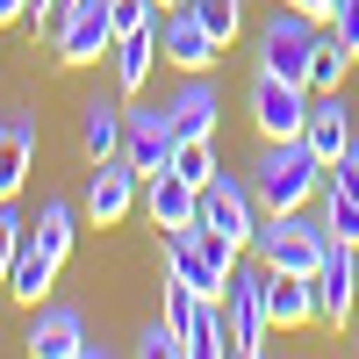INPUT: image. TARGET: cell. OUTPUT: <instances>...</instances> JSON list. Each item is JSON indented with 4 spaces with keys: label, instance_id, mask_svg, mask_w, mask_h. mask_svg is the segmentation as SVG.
<instances>
[{
    "label": "cell",
    "instance_id": "6da1fadb",
    "mask_svg": "<svg viewBox=\"0 0 359 359\" xmlns=\"http://www.w3.org/2000/svg\"><path fill=\"white\" fill-rule=\"evenodd\" d=\"M252 194H259L266 216H280V208H309V201H323V158L309 151L302 137L266 144L259 165H252Z\"/></svg>",
    "mask_w": 359,
    "mask_h": 359
},
{
    "label": "cell",
    "instance_id": "7a4b0ae2",
    "mask_svg": "<svg viewBox=\"0 0 359 359\" xmlns=\"http://www.w3.org/2000/svg\"><path fill=\"white\" fill-rule=\"evenodd\" d=\"M323 252H331V230H323V216H309V208H280V216H266V223L252 230V259H266L273 273L316 280Z\"/></svg>",
    "mask_w": 359,
    "mask_h": 359
},
{
    "label": "cell",
    "instance_id": "3957f363",
    "mask_svg": "<svg viewBox=\"0 0 359 359\" xmlns=\"http://www.w3.org/2000/svg\"><path fill=\"white\" fill-rule=\"evenodd\" d=\"M237 252L230 237H216V230H201V223H187V230H165V273H180L194 294H216L223 302V287H230V273H237Z\"/></svg>",
    "mask_w": 359,
    "mask_h": 359
},
{
    "label": "cell",
    "instance_id": "277c9868",
    "mask_svg": "<svg viewBox=\"0 0 359 359\" xmlns=\"http://www.w3.org/2000/svg\"><path fill=\"white\" fill-rule=\"evenodd\" d=\"M316 43H323V22L316 15H302V8L266 15V29H259V72H280V79H302L309 86Z\"/></svg>",
    "mask_w": 359,
    "mask_h": 359
},
{
    "label": "cell",
    "instance_id": "5b68a950",
    "mask_svg": "<svg viewBox=\"0 0 359 359\" xmlns=\"http://www.w3.org/2000/svg\"><path fill=\"white\" fill-rule=\"evenodd\" d=\"M259 194H252V180H237V172H208L201 180V230H216V237H230L237 252H252V230H259Z\"/></svg>",
    "mask_w": 359,
    "mask_h": 359
},
{
    "label": "cell",
    "instance_id": "8992f818",
    "mask_svg": "<svg viewBox=\"0 0 359 359\" xmlns=\"http://www.w3.org/2000/svg\"><path fill=\"white\" fill-rule=\"evenodd\" d=\"M223 309H230V338H237L245 359L273 352V323H266V259H252V266H237V273H230Z\"/></svg>",
    "mask_w": 359,
    "mask_h": 359
},
{
    "label": "cell",
    "instance_id": "52a82bcc",
    "mask_svg": "<svg viewBox=\"0 0 359 359\" xmlns=\"http://www.w3.org/2000/svg\"><path fill=\"white\" fill-rule=\"evenodd\" d=\"M50 43H57V65H94V57H108V50H115V15H108V0H65Z\"/></svg>",
    "mask_w": 359,
    "mask_h": 359
},
{
    "label": "cell",
    "instance_id": "ba28073f",
    "mask_svg": "<svg viewBox=\"0 0 359 359\" xmlns=\"http://www.w3.org/2000/svg\"><path fill=\"white\" fill-rule=\"evenodd\" d=\"M309 86L302 79H280V72H259L252 79V123H259V137L266 144H280V137H302V123H309Z\"/></svg>",
    "mask_w": 359,
    "mask_h": 359
},
{
    "label": "cell",
    "instance_id": "9c48e42d",
    "mask_svg": "<svg viewBox=\"0 0 359 359\" xmlns=\"http://www.w3.org/2000/svg\"><path fill=\"white\" fill-rule=\"evenodd\" d=\"M316 323H331V331H345L352 309H359V245H338L331 237V252H323L316 266Z\"/></svg>",
    "mask_w": 359,
    "mask_h": 359
},
{
    "label": "cell",
    "instance_id": "30bf717a",
    "mask_svg": "<svg viewBox=\"0 0 359 359\" xmlns=\"http://www.w3.org/2000/svg\"><path fill=\"white\" fill-rule=\"evenodd\" d=\"M137 187H144V172L130 165V158H94V172H86V223H101V230H115L137 208Z\"/></svg>",
    "mask_w": 359,
    "mask_h": 359
},
{
    "label": "cell",
    "instance_id": "8fae6325",
    "mask_svg": "<svg viewBox=\"0 0 359 359\" xmlns=\"http://www.w3.org/2000/svg\"><path fill=\"white\" fill-rule=\"evenodd\" d=\"M158 50H165V65H172V72H208V65L223 57V43L208 36V22L187 8V0L158 15Z\"/></svg>",
    "mask_w": 359,
    "mask_h": 359
},
{
    "label": "cell",
    "instance_id": "7c38bea8",
    "mask_svg": "<svg viewBox=\"0 0 359 359\" xmlns=\"http://www.w3.org/2000/svg\"><path fill=\"white\" fill-rule=\"evenodd\" d=\"M172 151H180V130H172V115H165V108H130V115H123V158H130L144 180L165 172Z\"/></svg>",
    "mask_w": 359,
    "mask_h": 359
},
{
    "label": "cell",
    "instance_id": "4fadbf2b",
    "mask_svg": "<svg viewBox=\"0 0 359 359\" xmlns=\"http://www.w3.org/2000/svg\"><path fill=\"white\" fill-rule=\"evenodd\" d=\"M352 137H359V115L345 108V94H316L309 101V123H302V144L323 158V172H331L338 158H352Z\"/></svg>",
    "mask_w": 359,
    "mask_h": 359
},
{
    "label": "cell",
    "instance_id": "5bb4252c",
    "mask_svg": "<svg viewBox=\"0 0 359 359\" xmlns=\"http://www.w3.org/2000/svg\"><path fill=\"white\" fill-rule=\"evenodd\" d=\"M36 359H79L86 352V316L72 302H36L29 309V338H22Z\"/></svg>",
    "mask_w": 359,
    "mask_h": 359
},
{
    "label": "cell",
    "instance_id": "9a60e30c",
    "mask_svg": "<svg viewBox=\"0 0 359 359\" xmlns=\"http://www.w3.org/2000/svg\"><path fill=\"white\" fill-rule=\"evenodd\" d=\"M144 216H151V230H187V223H201V187L165 165L144 180Z\"/></svg>",
    "mask_w": 359,
    "mask_h": 359
},
{
    "label": "cell",
    "instance_id": "2e32d148",
    "mask_svg": "<svg viewBox=\"0 0 359 359\" xmlns=\"http://www.w3.org/2000/svg\"><path fill=\"white\" fill-rule=\"evenodd\" d=\"M165 115H172L180 144L216 137V115H223V101H216V79H208V72H187V79H180V94L165 101Z\"/></svg>",
    "mask_w": 359,
    "mask_h": 359
},
{
    "label": "cell",
    "instance_id": "e0dca14e",
    "mask_svg": "<svg viewBox=\"0 0 359 359\" xmlns=\"http://www.w3.org/2000/svg\"><path fill=\"white\" fill-rule=\"evenodd\" d=\"M266 323H273V331H302V323H316V287L302 273H273V266H266Z\"/></svg>",
    "mask_w": 359,
    "mask_h": 359
},
{
    "label": "cell",
    "instance_id": "ac0fdd59",
    "mask_svg": "<svg viewBox=\"0 0 359 359\" xmlns=\"http://www.w3.org/2000/svg\"><path fill=\"white\" fill-rule=\"evenodd\" d=\"M115 86H123V94H144V79H151V65H158V22L151 29H123V36H115Z\"/></svg>",
    "mask_w": 359,
    "mask_h": 359
},
{
    "label": "cell",
    "instance_id": "d6986e66",
    "mask_svg": "<svg viewBox=\"0 0 359 359\" xmlns=\"http://www.w3.org/2000/svg\"><path fill=\"white\" fill-rule=\"evenodd\" d=\"M29 165H36V123L8 115V137H0V201H15L29 187Z\"/></svg>",
    "mask_w": 359,
    "mask_h": 359
},
{
    "label": "cell",
    "instance_id": "ffe728a7",
    "mask_svg": "<svg viewBox=\"0 0 359 359\" xmlns=\"http://www.w3.org/2000/svg\"><path fill=\"white\" fill-rule=\"evenodd\" d=\"M57 266H65V259H57V252H43L36 237H29V245H22V259H15V273H8V302L36 309L43 294H50V280H57Z\"/></svg>",
    "mask_w": 359,
    "mask_h": 359
},
{
    "label": "cell",
    "instance_id": "44dd1931",
    "mask_svg": "<svg viewBox=\"0 0 359 359\" xmlns=\"http://www.w3.org/2000/svg\"><path fill=\"white\" fill-rule=\"evenodd\" d=\"M123 115L130 108H115V101H86V123H79L86 158H123Z\"/></svg>",
    "mask_w": 359,
    "mask_h": 359
},
{
    "label": "cell",
    "instance_id": "7402d4cb",
    "mask_svg": "<svg viewBox=\"0 0 359 359\" xmlns=\"http://www.w3.org/2000/svg\"><path fill=\"white\" fill-rule=\"evenodd\" d=\"M29 237H36L43 252L72 259V245H79V208H72V201H43V216L29 223Z\"/></svg>",
    "mask_w": 359,
    "mask_h": 359
},
{
    "label": "cell",
    "instance_id": "603a6c76",
    "mask_svg": "<svg viewBox=\"0 0 359 359\" xmlns=\"http://www.w3.org/2000/svg\"><path fill=\"white\" fill-rule=\"evenodd\" d=\"M352 57L359 50H345L331 29H323V43H316V65H309V94H338L345 86V72H352Z\"/></svg>",
    "mask_w": 359,
    "mask_h": 359
},
{
    "label": "cell",
    "instance_id": "cb8c5ba5",
    "mask_svg": "<svg viewBox=\"0 0 359 359\" xmlns=\"http://www.w3.org/2000/svg\"><path fill=\"white\" fill-rule=\"evenodd\" d=\"M187 8L208 22L216 43H237V29H245V0H187Z\"/></svg>",
    "mask_w": 359,
    "mask_h": 359
},
{
    "label": "cell",
    "instance_id": "d4e9b609",
    "mask_svg": "<svg viewBox=\"0 0 359 359\" xmlns=\"http://www.w3.org/2000/svg\"><path fill=\"white\" fill-rule=\"evenodd\" d=\"M323 230H331L338 245H359V201L338 194V187H323Z\"/></svg>",
    "mask_w": 359,
    "mask_h": 359
},
{
    "label": "cell",
    "instance_id": "484cf974",
    "mask_svg": "<svg viewBox=\"0 0 359 359\" xmlns=\"http://www.w3.org/2000/svg\"><path fill=\"white\" fill-rule=\"evenodd\" d=\"M22 245H29V223L15 216V201H0V294H8V273H15Z\"/></svg>",
    "mask_w": 359,
    "mask_h": 359
},
{
    "label": "cell",
    "instance_id": "4316f807",
    "mask_svg": "<svg viewBox=\"0 0 359 359\" xmlns=\"http://www.w3.org/2000/svg\"><path fill=\"white\" fill-rule=\"evenodd\" d=\"M137 352H144V359H187V338H180V323H172V316L158 309V323H151V331L137 338Z\"/></svg>",
    "mask_w": 359,
    "mask_h": 359
},
{
    "label": "cell",
    "instance_id": "83f0119b",
    "mask_svg": "<svg viewBox=\"0 0 359 359\" xmlns=\"http://www.w3.org/2000/svg\"><path fill=\"white\" fill-rule=\"evenodd\" d=\"M172 172L201 187V180L216 172V137H194V144H180V151H172Z\"/></svg>",
    "mask_w": 359,
    "mask_h": 359
},
{
    "label": "cell",
    "instance_id": "f1b7e54d",
    "mask_svg": "<svg viewBox=\"0 0 359 359\" xmlns=\"http://www.w3.org/2000/svg\"><path fill=\"white\" fill-rule=\"evenodd\" d=\"M331 36L345 50H359V0H338V8H331Z\"/></svg>",
    "mask_w": 359,
    "mask_h": 359
},
{
    "label": "cell",
    "instance_id": "f546056e",
    "mask_svg": "<svg viewBox=\"0 0 359 359\" xmlns=\"http://www.w3.org/2000/svg\"><path fill=\"white\" fill-rule=\"evenodd\" d=\"M280 8H302V15H316L323 29H331V8H338V0H280Z\"/></svg>",
    "mask_w": 359,
    "mask_h": 359
},
{
    "label": "cell",
    "instance_id": "4dcf8cb0",
    "mask_svg": "<svg viewBox=\"0 0 359 359\" xmlns=\"http://www.w3.org/2000/svg\"><path fill=\"white\" fill-rule=\"evenodd\" d=\"M29 15V0H0V22H22Z\"/></svg>",
    "mask_w": 359,
    "mask_h": 359
},
{
    "label": "cell",
    "instance_id": "1f68e13d",
    "mask_svg": "<svg viewBox=\"0 0 359 359\" xmlns=\"http://www.w3.org/2000/svg\"><path fill=\"white\" fill-rule=\"evenodd\" d=\"M0 137H8V115H0Z\"/></svg>",
    "mask_w": 359,
    "mask_h": 359
},
{
    "label": "cell",
    "instance_id": "d6a6232c",
    "mask_svg": "<svg viewBox=\"0 0 359 359\" xmlns=\"http://www.w3.org/2000/svg\"><path fill=\"white\" fill-rule=\"evenodd\" d=\"M158 8H180V0H158Z\"/></svg>",
    "mask_w": 359,
    "mask_h": 359
},
{
    "label": "cell",
    "instance_id": "836d02e7",
    "mask_svg": "<svg viewBox=\"0 0 359 359\" xmlns=\"http://www.w3.org/2000/svg\"><path fill=\"white\" fill-rule=\"evenodd\" d=\"M352 158H359V137H352Z\"/></svg>",
    "mask_w": 359,
    "mask_h": 359
}]
</instances>
